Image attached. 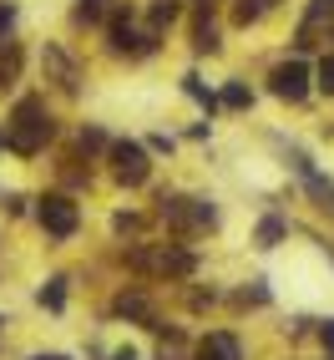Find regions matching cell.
Wrapping results in <instances>:
<instances>
[{
  "label": "cell",
  "mask_w": 334,
  "mask_h": 360,
  "mask_svg": "<svg viewBox=\"0 0 334 360\" xmlns=\"http://www.w3.org/2000/svg\"><path fill=\"white\" fill-rule=\"evenodd\" d=\"M152 46H157V31L137 36V31H132V20L116 11V20H112V51H122V56H147Z\"/></svg>",
  "instance_id": "cell-6"
},
{
  "label": "cell",
  "mask_w": 334,
  "mask_h": 360,
  "mask_svg": "<svg viewBox=\"0 0 334 360\" xmlns=\"http://www.w3.org/2000/svg\"><path fill=\"white\" fill-rule=\"evenodd\" d=\"M31 360H66V355H31Z\"/></svg>",
  "instance_id": "cell-23"
},
{
  "label": "cell",
  "mask_w": 334,
  "mask_h": 360,
  "mask_svg": "<svg viewBox=\"0 0 334 360\" xmlns=\"http://www.w3.org/2000/svg\"><path fill=\"white\" fill-rule=\"evenodd\" d=\"M319 91H329V97H334V56L319 61Z\"/></svg>",
  "instance_id": "cell-17"
},
{
  "label": "cell",
  "mask_w": 334,
  "mask_h": 360,
  "mask_svg": "<svg viewBox=\"0 0 334 360\" xmlns=\"http://www.w3.org/2000/svg\"><path fill=\"white\" fill-rule=\"evenodd\" d=\"M193 46H198V51H218V26H213V20H198V26H193Z\"/></svg>",
  "instance_id": "cell-11"
},
{
  "label": "cell",
  "mask_w": 334,
  "mask_h": 360,
  "mask_svg": "<svg viewBox=\"0 0 334 360\" xmlns=\"http://www.w3.org/2000/svg\"><path fill=\"white\" fill-rule=\"evenodd\" d=\"M198 360H243V345H238L233 335H208L198 345Z\"/></svg>",
  "instance_id": "cell-7"
},
{
  "label": "cell",
  "mask_w": 334,
  "mask_h": 360,
  "mask_svg": "<svg viewBox=\"0 0 334 360\" xmlns=\"http://www.w3.org/2000/svg\"><path fill=\"white\" fill-rule=\"evenodd\" d=\"M6 82H11V61H6V66H0V86H6Z\"/></svg>",
  "instance_id": "cell-21"
},
{
  "label": "cell",
  "mask_w": 334,
  "mask_h": 360,
  "mask_svg": "<svg viewBox=\"0 0 334 360\" xmlns=\"http://www.w3.org/2000/svg\"><path fill=\"white\" fill-rule=\"evenodd\" d=\"M269 91H274V97H283V102H304V97H309V66H304V61L274 66V71H269Z\"/></svg>",
  "instance_id": "cell-3"
},
{
  "label": "cell",
  "mask_w": 334,
  "mask_h": 360,
  "mask_svg": "<svg viewBox=\"0 0 334 360\" xmlns=\"http://www.w3.org/2000/svg\"><path fill=\"white\" fill-rule=\"evenodd\" d=\"M41 304H46V309H61V304H66V279H51V284H46V290H41Z\"/></svg>",
  "instance_id": "cell-15"
},
{
  "label": "cell",
  "mask_w": 334,
  "mask_h": 360,
  "mask_svg": "<svg viewBox=\"0 0 334 360\" xmlns=\"http://www.w3.org/2000/svg\"><path fill=\"white\" fill-rule=\"evenodd\" d=\"M51 137H56V122H51V112H46V102L41 97H20L15 112H11V122H6V142H11L20 158H31Z\"/></svg>",
  "instance_id": "cell-1"
},
{
  "label": "cell",
  "mask_w": 334,
  "mask_h": 360,
  "mask_svg": "<svg viewBox=\"0 0 334 360\" xmlns=\"http://www.w3.org/2000/svg\"><path fill=\"white\" fill-rule=\"evenodd\" d=\"M182 91H187V97H193V102H203L208 112H213V107H218V97H213V91H208V86H203L198 77H182Z\"/></svg>",
  "instance_id": "cell-12"
},
{
  "label": "cell",
  "mask_w": 334,
  "mask_h": 360,
  "mask_svg": "<svg viewBox=\"0 0 334 360\" xmlns=\"http://www.w3.org/2000/svg\"><path fill=\"white\" fill-rule=\"evenodd\" d=\"M81 148H107V137H102L97 127H86V132H81Z\"/></svg>",
  "instance_id": "cell-18"
},
{
  "label": "cell",
  "mask_w": 334,
  "mask_h": 360,
  "mask_svg": "<svg viewBox=\"0 0 334 360\" xmlns=\"http://www.w3.org/2000/svg\"><path fill=\"white\" fill-rule=\"evenodd\" d=\"M112 162H116V178L127 188H142L147 173H152V162H147V153H142L137 142H112Z\"/></svg>",
  "instance_id": "cell-5"
},
{
  "label": "cell",
  "mask_w": 334,
  "mask_h": 360,
  "mask_svg": "<svg viewBox=\"0 0 334 360\" xmlns=\"http://www.w3.org/2000/svg\"><path fill=\"white\" fill-rule=\"evenodd\" d=\"M11 20H15V11H11V6H0V36L11 31Z\"/></svg>",
  "instance_id": "cell-19"
},
{
  "label": "cell",
  "mask_w": 334,
  "mask_h": 360,
  "mask_svg": "<svg viewBox=\"0 0 334 360\" xmlns=\"http://www.w3.org/2000/svg\"><path fill=\"white\" fill-rule=\"evenodd\" d=\"M248 102H253V91H248L243 82H228V86H223V107H248Z\"/></svg>",
  "instance_id": "cell-14"
},
{
  "label": "cell",
  "mask_w": 334,
  "mask_h": 360,
  "mask_svg": "<svg viewBox=\"0 0 334 360\" xmlns=\"http://www.w3.org/2000/svg\"><path fill=\"white\" fill-rule=\"evenodd\" d=\"M203 6H208V0H203Z\"/></svg>",
  "instance_id": "cell-25"
},
{
  "label": "cell",
  "mask_w": 334,
  "mask_h": 360,
  "mask_svg": "<svg viewBox=\"0 0 334 360\" xmlns=\"http://www.w3.org/2000/svg\"><path fill=\"white\" fill-rule=\"evenodd\" d=\"M107 15V0H81L76 6V20H102Z\"/></svg>",
  "instance_id": "cell-16"
},
{
  "label": "cell",
  "mask_w": 334,
  "mask_h": 360,
  "mask_svg": "<svg viewBox=\"0 0 334 360\" xmlns=\"http://www.w3.org/2000/svg\"><path fill=\"white\" fill-rule=\"evenodd\" d=\"M112 360H137V355H132V350H116V355H112Z\"/></svg>",
  "instance_id": "cell-22"
},
{
  "label": "cell",
  "mask_w": 334,
  "mask_h": 360,
  "mask_svg": "<svg viewBox=\"0 0 334 360\" xmlns=\"http://www.w3.org/2000/svg\"><path fill=\"white\" fill-rule=\"evenodd\" d=\"M46 66H51L56 77H61V86H66V91H76V86H81V82H76V66H71V56H66V51H56V46H46Z\"/></svg>",
  "instance_id": "cell-9"
},
{
  "label": "cell",
  "mask_w": 334,
  "mask_h": 360,
  "mask_svg": "<svg viewBox=\"0 0 334 360\" xmlns=\"http://www.w3.org/2000/svg\"><path fill=\"white\" fill-rule=\"evenodd\" d=\"M76 203H71L66 193H51V198H41V229L46 233H56V238H71L76 233Z\"/></svg>",
  "instance_id": "cell-4"
},
{
  "label": "cell",
  "mask_w": 334,
  "mask_h": 360,
  "mask_svg": "<svg viewBox=\"0 0 334 360\" xmlns=\"http://www.w3.org/2000/svg\"><path fill=\"white\" fill-rule=\"evenodd\" d=\"M0 142H6V137H0Z\"/></svg>",
  "instance_id": "cell-24"
},
{
  "label": "cell",
  "mask_w": 334,
  "mask_h": 360,
  "mask_svg": "<svg viewBox=\"0 0 334 360\" xmlns=\"http://www.w3.org/2000/svg\"><path fill=\"white\" fill-rule=\"evenodd\" d=\"M127 264H132V269H147V274H193V254H182L173 244H162V249H132Z\"/></svg>",
  "instance_id": "cell-2"
},
{
  "label": "cell",
  "mask_w": 334,
  "mask_h": 360,
  "mask_svg": "<svg viewBox=\"0 0 334 360\" xmlns=\"http://www.w3.org/2000/svg\"><path fill=\"white\" fill-rule=\"evenodd\" d=\"M178 11H182V0H152V31L173 26V20H178Z\"/></svg>",
  "instance_id": "cell-10"
},
{
  "label": "cell",
  "mask_w": 334,
  "mask_h": 360,
  "mask_svg": "<svg viewBox=\"0 0 334 360\" xmlns=\"http://www.w3.org/2000/svg\"><path fill=\"white\" fill-rule=\"evenodd\" d=\"M279 238H283V219H264V224H258V249H274Z\"/></svg>",
  "instance_id": "cell-13"
},
{
  "label": "cell",
  "mask_w": 334,
  "mask_h": 360,
  "mask_svg": "<svg viewBox=\"0 0 334 360\" xmlns=\"http://www.w3.org/2000/svg\"><path fill=\"white\" fill-rule=\"evenodd\" d=\"M324 345H329V350H334V320H329V325H324Z\"/></svg>",
  "instance_id": "cell-20"
},
{
  "label": "cell",
  "mask_w": 334,
  "mask_h": 360,
  "mask_svg": "<svg viewBox=\"0 0 334 360\" xmlns=\"http://www.w3.org/2000/svg\"><path fill=\"white\" fill-rule=\"evenodd\" d=\"M269 11H279V0H238V6H233V20H238V26H258Z\"/></svg>",
  "instance_id": "cell-8"
}]
</instances>
